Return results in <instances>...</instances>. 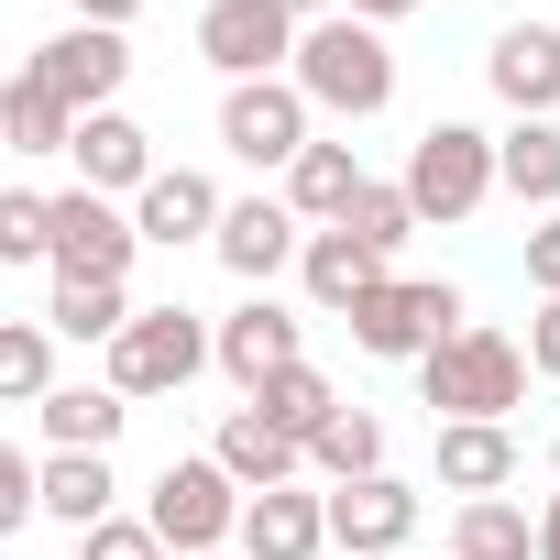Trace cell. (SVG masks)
Here are the masks:
<instances>
[{
    "mask_svg": "<svg viewBox=\"0 0 560 560\" xmlns=\"http://www.w3.org/2000/svg\"><path fill=\"white\" fill-rule=\"evenodd\" d=\"M287 78H298L308 110H330V121H374V110H396V45H385L374 23H352V12L308 23Z\"/></svg>",
    "mask_w": 560,
    "mask_h": 560,
    "instance_id": "obj_1",
    "label": "cell"
},
{
    "mask_svg": "<svg viewBox=\"0 0 560 560\" xmlns=\"http://www.w3.org/2000/svg\"><path fill=\"white\" fill-rule=\"evenodd\" d=\"M527 341L516 330H494V319H472L462 341H440L429 363H418V407H429V429H451V418H505L516 396H527Z\"/></svg>",
    "mask_w": 560,
    "mask_h": 560,
    "instance_id": "obj_2",
    "label": "cell"
},
{
    "mask_svg": "<svg viewBox=\"0 0 560 560\" xmlns=\"http://www.w3.org/2000/svg\"><path fill=\"white\" fill-rule=\"evenodd\" d=\"M494 187H505V176H494V132H483V121H429V132L407 143V198H418L429 231H462Z\"/></svg>",
    "mask_w": 560,
    "mask_h": 560,
    "instance_id": "obj_3",
    "label": "cell"
},
{
    "mask_svg": "<svg viewBox=\"0 0 560 560\" xmlns=\"http://www.w3.org/2000/svg\"><path fill=\"white\" fill-rule=\"evenodd\" d=\"M462 330H472V308H462V287H440V275H385V287L352 308V341L374 363H429Z\"/></svg>",
    "mask_w": 560,
    "mask_h": 560,
    "instance_id": "obj_4",
    "label": "cell"
},
{
    "mask_svg": "<svg viewBox=\"0 0 560 560\" xmlns=\"http://www.w3.org/2000/svg\"><path fill=\"white\" fill-rule=\"evenodd\" d=\"M209 363H220V330H209L198 308H176V298H165V308H143V319L110 341V385H121L132 407H143V396H187Z\"/></svg>",
    "mask_w": 560,
    "mask_h": 560,
    "instance_id": "obj_5",
    "label": "cell"
},
{
    "mask_svg": "<svg viewBox=\"0 0 560 560\" xmlns=\"http://www.w3.org/2000/svg\"><path fill=\"white\" fill-rule=\"evenodd\" d=\"M242 505L253 494L220 472V451H176L154 472V494H143V516H154L165 549H242Z\"/></svg>",
    "mask_w": 560,
    "mask_h": 560,
    "instance_id": "obj_6",
    "label": "cell"
},
{
    "mask_svg": "<svg viewBox=\"0 0 560 560\" xmlns=\"http://www.w3.org/2000/svg\"><path fill=\"white\" fill-rule=\"evenodd\" d=\"M143 220L100 187H56V287H132Z\"/></svg>",
    "mask_w": 560,
    "mask_h": 560,
    "instance_id": "obj_7",
    "label": "cell"
},
{
    "mask_svg": "<svg viewBox=\"0 0 560 560\" xmlns=\"http://www.w3.org/2000/svg\"><path fill=\"white\" fill-rule=\"evenodd\" d=\"M220 143H231L242 165H264V176H287V165L319 143V110H308L298 78H253V89H220Z\"/></svg>",
    "mask_w": 560,
    "mask_h": 560,
    "instance_id": "obj_8",
    "label": "cell"
},
{
    "mask_svg": "<svg viewBox=\"0 0 560 560\" xmlns=\"http://www.w3.org/2000/svg\"><path fill=\"white\" fill-rule=\"evenodd\" d=\"M298 12H287V0H209V12H198V56L231 78V89H253V78H287L298 67Z\"/></svg>",
    "mask_w": 560,
    "mask_h": 560,
    "instance_id": "obj_9",
    "label": "cell"
},
{
    "mask_svg": "<svg viewBox=\"0 0 560 560\" xmlns=\"http://www.w3.org/2000/svg\"><path fill=\"white\" fill-rule=\"evenodd\" d=\"M23 78H45L78 121L89 110H121V78H132V34H100V23H67L56 45H34V67Z\"/></svg>",
    "mask_w": 560,
    "mask_h": 560,
    "instance_id": "obj_10",
    "label": "cell"
},
{
    "mask_svg": "<svg viewBox=\"0 0 560 560\" xmlns=\"http://www.w3.org/2000/svg\"><path fill=\"white\" fill-rule=\"evenodd\" d=\"M418 483H396V472H374V483H330V549H352V560H407V538H418Z\"/></svg>",
    "mask_w": 560,
    "mask_h": 560,
    "instance_id": "obj_11",
    "label": "cell"
},
{
    "mask_svg": "<svg viewBox=\"0 0 560 560\" xmlns=\"http://www.w3.org/2000/svg\"><path fill=\"white\" fill-rule=\"evenodd\" d=\"M483 89L516 110V121H560V23H505L494 45H483Z\"/></svg>",
    "mask_w": 560,
    "mask_h": 560,
    "instance_id": "obj_12",
    "label": "cell"
},
{
    "mask_svg": "<svg viewBox=\"0 0 560 560\" xmlns=\"http://www.w3.org/2000/svg\"><path fill=\"white\" fill-rule=\"evenodd\" d=\"M209 253L242 275L253 298H275V275L308 253V220H298L287 198H231V220H220V242H209Z\"/></svg>",
    "mask_w": 560,
    "mask_h": 560,
    "instance_id": "obj_13",
    "label": "cell"
},
{
    "mask_svg": "<svg viewBox=\"0 0 560 560\" xmlns=\"http://www.w3.org/2000/svg\"><path fill=\"white\" fill-rule=\"evenodd\" d=\"M287 363H308V319H298V308H275V298H242V308L220 319V374H231L242 396H264Z\"/></svg>",
    "mask_w": 560,
    "mask_h": 560,
    "instance_id": "obj_14",
    "label": "cell"
},
{
    "mask_svg": "<svg viewBox=\"0 0 560 560\" xmlns=\"http://www.w3.org/2000/svg\"><path fill=\"white\" fill-rule=\"evenodd\" d=\"M330 549V483H275L242 505V560H319Z\"/></svg>",
    "mask_w": 560,
    "mask_h": 560,
    "instance_id": "obj_15",
    "label": "cell"
},
{
    "mask_svg": "<svg viewBox=\"0 0 560 560\" xmlns=\"http://www.w3.org/2000/svg\"><path fill=\"white\" fill-rule=\"evenodd\" d=\"M132 220H143V242L187 253V242H220L231 198H220V176H209V165H165V176H154L143 198H132Z\"/></svg>",
    "mask_w": 560,
    "mask_h": 560,
    "instance_id": "obj_16",
    "label": "cell"
},
{
    "mask_svg": "<svg viewBox=\"0 0 560 560\" xmlns=\"http://www.w3.org/2000/svg\"><path fill=\"white\" fill-rule=\"evenodd\" d=\"M165 165H154V132L132 121V110H89L78 121V187H100V198H143Z\"/></svg>",
    "mask_w": 560,
    "mask_h": 560,
    "instance_id": "obj_17",
    "label": "cell"
},
{
    "mask_svg": "<svg viewBox=\"0 0 560 560\" xmlns=\"http://www.w3.org/2000/svg\"><path fill=\"white\" fill-rule=\"evenodd\" d=\"M34 505L56 516V527H110L121 516V472H110V451H45L34 462Z\"/></svg>",
    "mask_w": 560,
    "mask_h": 560,
    "instance_id": "obj_18",
    "label": "cell"
},
{
    "mask_svg": "<svg viewBox=\"0 0 560 560\" xmlns=\"http://www.w3.org/2000/svg\"><path fill=\"white\" fill-rule=\"evenodd\" d=\"M209 451H220V472H231L242 494H275V483H308V440H287V429H275L264 407H231Z\"/></svg>",
    "mask_w": 560,
    "mask_h": 560,
    "instance_id": "obj_19",
    "label": "cell"
},
{
    "mask_svg": "<svg viewBox=\"0 0 560 560\" xmlns=\"http://www.w3.org/2000/svg\"><path fill=\"white\" fill-rule=\"evenodd\" d=\"M298 287H308V308L352 319V308L385 287V253H374L363 231H308V253H298Z\"/></svg>",
    "mask_w": 560,
    "mask_h": 560,
    "instance_id": "obj_20",
    "label": "cell"
},
{
    "mask_svg": "<svg viewBox=\"0 0 560 560\" xmlns=\"http://www.w3.org/2000/svg\"><path fill=\"white\" fill-rule=\"evenodd\" d=\"M363 187H374V176H363V154H352V143H308V154L287 165V209H298L308 231H341Z\"/></svg>",
    "mask_w": 560,
    "mask_h": 560,
    "instance_id": "obj_21",
    "label": "cell"
},
{
    "mask_svg": "<svg viewBox=\"0 0 560 560\" xmlns=\"http://www.w3.org/2000/svg\"><path fill=\"white\" fill-rule=\"evenodd\" d=\"M440 483L472 505V494H505L516 483V429L505 418H451L440 429Z\"/></svg>",
    "mask_w": 560,
    "mask_h": 560,
    "instance_id": "obj_22",
    "label": "cell"
},
{
    "mask_svg": "<svg viewBox=\"0 0 560 560\" xmlns=\"http://www.w3.org/2000/svg\"><path fill=\"white\" fill-rule=\"evenodd\" d=\"M121 418H132V396H121V385H56V396L34 407L45 451H110V440H121Z\"/></svg>",
    "mask_w": 560,
    "mask_h": 560,
    "instance_id": "obj_23",
    "label": "cell"
},
{
    "mask_svg": "<svg viewBox=\"0 0 560 560\" xmlns=\"http://www.w3.org/2000/svg\"><path fill=\"white\" fill-rule=\"evenodd\" d=\"M494 176L516 209H560V121H505L494 132Z\"/></svg>",
    "mask_w": 560,
    "mask_h": 560,
    "instance_id": "obj_24",
    "label": "cell"
},
{
    "mask_svg": "<svg viewBox=\"0 0 560 560\" xmlns=\"http://www.w3.org/2000/svg\"><path fill=\"white\" fill-rule=\"evenodd\" d=\"M451 560H538V516L516 494H472L451 505Z\"/></svg>",
    "mask_w": 560,
    "mask_h": 560,
    "instance_id": "obj_25",
    "label": "cell"
},
{
    "mask_svg": "<svg viewBox=\"0 0 560 560\" xmlns=\"http://www.w3.org/2000/svg\"><path fill=\"white\" fill-rule=\"evenodd\" d=\"M0 143H12V154H78V110L45 78H12V89H0Z\"/></svg>",
    "mask_w": 560,
    "mask_h": 560,
    "instance_id": "obj_26",
    "label": "cell"
},
{
    "mask_svg": "<svg viewBox=\"0 0 560 560\" xmlns=\"http://www.w3.org/2000/svg\"><path fill=\"white\" fill-rule=\"evenodd\" d=\"M308 472H319V483H374V472H385V418H374V407H341V418L308 440Z\"/></svg>",
    "mask_w": 560,
    "mask_h": 560,
    "instance_id": "obj_27",
    "label": "cell"
},
{
    "mask_svg": "<svg viewBox=\"0 0 560 560\" xmlns=\"http://www.w3.org/2000/svg\"><path fill=\"white\" fill-rule=\"evenodd\" d=\"M242 407H264L275 429H287V440H319L330 418H341V385L319 374V363H287V374H275L264 396H242Z\"/></svg>",
    "mask_w": 560,
    "mask_h": 560,
    "instance_id": "obj_28",
    "label": "cell"
},
{
    "mask_svg": "<svg viewBox=\"0 0 560 560\" xmlns=\"http://www.w3.org/2000/svg\"><path fill=\"white\" fill-rule=\"evenodd\" d=\"M132 319H143L132 287H56V298H45V330H56V341H100V352H110Z\"/></svg>",
    "mask_w": 560,
    "mask_h": 560,
    "instance_id": "obj_29",
    "label": "cell"
},
{
    "mask_svg": "<svg viewBox=\"0 0 560 560\" xmlns=\"http://www.w3.org/2000/svg\"><path fill=\"white\" fill-rule=\"evenodd\" d=\"M0 396H12V407H45V396H56V330H45V319H12V330H0Z\"/></svg>",
    "mask_w": 560,
    "mask_h": 560,
    "instance_id": "obj_30",
    "label": "cell"
},
{
    "mask_svg": "<svg viewBox=\"0 0 560 560\" xmlns=\"http://www.w3.org/2000/svg\"><path fill=\"white\" fill-rule=\"evenodd\" d=\"M341 231H363V242H374V253L396 264V253H407V242H418L429 220H418V198H407V176H374V187L352 198V220H341Z\"/></svg>",
    "mask_w": 560,
    "mask_h": 560,
    "instance_id": "obj_31",
    "label": "cell"
},
{
    "mask_svg": "<svg viewBox=\"0 0 560 560\" xmlns=\"http://www.w3.org/2000/svg\"><path fill=\"white\" fill-rule=\"evenodd\" d=\"M0 264H45V275H56V198H45V187H12V198H0Z\"/></svg>",
    "mask_w": 560,
    "mask_h": 560,
    "instance_id": "obj_32",
    "label": "cell"
},
{
    "mask_svg": "<svg viewBox=\"0 0 560 560\" xmlns=\"http://www.w3.org/2000/svg\"><path fill=\"white\" fill-rule=\"evenodd\" d=\"M78 560H165V538H154V516H110L78 538Z\"/></svg>",
    "mask_w": 560,
    "mask_h": 560,
    "instance_id": "obj_33",
    "label": "cell"
},
{
    "mask_svg": "<svg viewBox=\"0 0 560 560\" xmlns=\"http://www.w3.org/2000/svg\"><path fill=\"white\" fill-rule=\"evenodd\" d=\"M527 287H538V298H560V209L527 231Z\"/></svg>",
    "mask_w": 560,
    "mask_h": 560,
    "instance_id": "obj_34",
    "label": "cell"
},
{
    "mask_svg": "<svg viewBox=\"0 0 560 560\" xmlns=\"http://www.w3.org/2000/svg\"><path fill=\"white\" fill-rule=\"evenodd\" d=\"M527 363L560 385V298H538V319H527Z\"/></svg>",
    "mask_w": 560,
    "mask_h": 560,
    "instance_id": "obj_35",
    "label": "cell"
},
{
    "mask_svg": "<svg viewBox=\"0 0 560 560\" xmlns=\"http://www.w3.org/2000/svg\"><path fill=\"white\" fill-rule=\"evenodd\" d=\"M78 23H100V34H132V23H143V0H78Z\"/></svg>",
    "mask_w": 560,
    "mask_h": 560,
    "instance_id": "obj_36",
    "label": "cell"
},
{
    "mask_svg": "<svg viewBox=\"0 0 560 560\" xmlns=\"http://www.w3.org/2000/svg\"><path fill=\"white\" fill-rule=\"evenodd\" d=\"M341 12H352V23H374V34H385V23H407V12H418V0H341Z\"/></svg>",
    "mask_w": 560,
    "mask_h": 560,
    "instance_id": "obj_37",
    "label": "cell"
},
{
    "mask_svg": "<svg viewBox=\"0 0 560 560\" xmlns=\"http://www.w3.org/2000/svg\"><path fill=\"white\" fill-rule=\"evenodd\" d=\"M538 560H560V494L538 505Z\"/></svg>",
    "mask_w": 560,
    "mask_h": 560,
    "instance_id": "obj_38",
    "label": "cell"
},
{
    "mask_svg": "<svg viewBox=\"0 0 560 560\" xmlns=\"http://www.w3.org/2000/svg\"><path fill=\"white\" fill-rule=\"evenodd\" d=\"M287 12H298V23H330V12H341V0H287Z\"/></svg>",
    "mask_w": 560,
    "mask_h": 560,
    "instance_id": "obj_39",
    "label": "cell"
},
{
    "mask_svg": "<svg viewBox=\"0 0 560 560\" xmlns=\"http://www.w3.org/2000/svg\"><path fill=\"white\" fill-rule=\"evenodd\" d=\"M165 560H242V549H165Z\"/></svg>",
    "mask_w": 560,
    "mask_h": 560,
    "instance_id": "obj_40",
    "label": "cell"
},
{
    "mask_svg": "<svg viewBox=\"0 0 560 560\" xmlns=\"http://www.w3.org/2000/svg\"><path fill=\"white\" fill-rule=\"evenodd\" d=\"M549 472H560V440H549Z\"/></svg>",
    "mask_w": 560,
    "mask_h": 560,
    "instance_id": "obj_41",
    "label": "cell"
}]
</instances>
